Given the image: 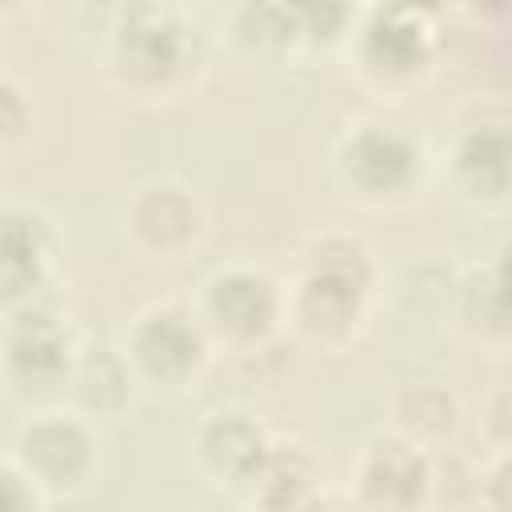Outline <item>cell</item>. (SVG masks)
<instances>
[{
  "mask_svg": "<svg viewBox=\"0 0 512 512\" xmlns=\"http://www.w3.org/2000/svg\"><path fill=\"white\" fill-rule=\"evenodd\" d=\"M88 56L96 80L124 104L168 108L196 96L216 64V40L200 16L180 4L136 0L92 8Z\"/></svg>",
  "mask_w": 512,
  "mask_h": 512,
  "instance_id": "6da1fadb",
  "label": "cell"
},
{
  "mask_svg": "<svg viewBox=\"0 0 512 512\" xmlns=\"http://www.w3.org/2000/svg\"><path fill=\"white\" fill-rule=\"evenodd\" d=\"M284 280V336L340 356L364 340L384 300V264L352 228H320L292 252Z\"/></svg>",
  "mask_w": 512,
  "mask_h": 512,
  "instance_id": "7a4b0ae2",
  "label": "cell"
},
{
  "mask_svg": "<svg viewBox=\"0 0 512 512\" xmlns=\"http://www.w3.org/2000/svg\"><path fill=\"white\" fill-rule=\"evenodd\" d=\"M324 172L336 200L372 216H392L428 196L432 148L408 124L388 116H352L332 136Z\"/></svg>",
  "mask_w": 512,
  "mask_h": 512,
  "instance_id": "3957f363",
  "label": "cell"
},
{
  "mask_svg": "<svg viewBox=\"0 0 512 512\" xmlns=\"http://www.w3.org/2000/svg\"><path fill=\"white\" fill-rule=\"evenodd\" d=\"M448 56V32L424 4H360L340 60L360 92L400 104L424 92Z\"/></svg>",
  "mask_w": 512,
  "mask_h": 512,
  "instance_id": "277c9868",
  "label": "cell"
},
{
  "mask_svg": "<svg viewBox=\"0 0 512 512\" xmlns=\"http://www.w3.org/2000/svg\"><path fill=\"white\" fill-rule=\"evenodd\" d=\"M432 188L472 216L512 208V116L496 100L464 104L432 152Z\"/></svg>",
  "mask_w": 512,
  "mask_h": 512,
  "instance_id": "5b68a950",
  "label": "cell"
},
{
  "mask_svg": "<svg viewBox=\"0 0 512 512\" xmlns=\"http://www.w3.org/2000/svg\"><path fill=\"white\" fill-rule=\"evenodd\" d=\"M188 304L216 356H260L284 336V280L256 260L212 264Z\"/></svg>",
  "mask_w": 512,
  "mask_h": 512,
  "instance_id": "8992f818",
  "label": "cell"
},
{
  "mask_svg": "<svg viewBox=\"0 0 512 512\" xmlns=\"http://www.w3.org/2000/svg\"><path fill=\"white\" fill-rule=\"evenodd\" d=\"M8 460L44 504H80L104 472L100 428L64 404L28 408L8 440Z\"/></svg>",
  "mask_w": 512,
  "mask_h": 512,
  "instance_id": "52a82bcc",
  "label": "cell"
},
{
  "mask_svg": "<svg viewBox=\"0 0 512 512\" xmlns=\"http://www.w3.org/2000/svg\"><path fill=\"white\" fill-rule=\"evenodd\" d=\"M136 384L144 396H160V400H176L196 392L212 364L220 360L192 312L188 300L164 296L152 300L144 308H136L128 316V324L116 336Z\"/></svg>",
  "mask_w": 512,
  "mask_h": 512,
  "instance_id": "ba28073f",
  "label": "cell"
},
{
  "mask_svg": "<svg viewBox=\"0 0 512 512\" xmlns=\"http://www.w3.org/2000/svg\"><path fill=\"white\" fill-rule=\"evenodd\" d=\"M84 332L64 300L0 316V388L28 412L64 404Z\"/></svg>",
  "mask_w": 512,
  "mask_h": 512,
  "instance_id": "9c48e42d",
  "label": "cell"
},
{
  "mask_svg": "<svg viewBox=\"0 0 512 512\" xmlns=\"http://www.w3.org/2000/svg\"><path fill=\"white\" fill-rule=\"evenodd\" d=\"M120 236L144 264H188L212 236V208L184 176H148L120 204Z\"/></svg>",
  "mask_w": 512,
  "mask_h": 512,
  "instance_id": "30bf717a",
  "label": "cell"
},
{
  "mask_svg": "<svg viewBox=\"0 0 512 512\" xmlns=\"http://www.w3.org/2000/svg\"><path fill=\"white\" fill-rule=\"evenodd\" d=\"M64 300V232L24 196H0V316Z\"/></svg>",
  "mask_w": 512,
  "mask_h": 512,
  "instance_id": "8fae6325",
  "label": "cell"
},
{
  "mask_svg": "<svg viewBox=\"0 0 512 512\" xmlns=\"http://www.w3.org/2000/svg\"><path fill=\"white\" fill-rule=\"evenodd\" d=\"M440 492V456L416 448L384 424L364 436L348 460L344 500L352 512H436Z\"/></svg>",
  "mask_w": 512,
  "mask_h": 512,
  "instance_id": "7c38bea8",
  "label": "cell"
},
{
  "mask_svg": "<svg viewBox=\"0 0 512 512\" xmlns=\"http://www.w3.org/2000/svg\"><path fill=\"white\" fill-rule=\"evenodd\" d=\"M272 440H276V432L268 428V420L252 404L228 400V404H216L192 420L188 464L204 488L240 504V496L256 480Z\"/></svg>",
  "mask_w": 512,
  "mask_h": 512,
  "instance_id": "4fadbf2b",
  "label": "cell"
},
{
  "mask_svg": "<svg viewBox=\"0 0 512 512\" xmlns=\"http://www.w3.org/2000/svg\"><path fill=\"white\" fill-rule=\"evenodd\" d=\"M440 316L464 344L504 360L512 348L508 304H504V256L488 252V256H476L452 268Z\"/></svg>",
  "mask_w": 512,
  "mask_h": 512,
  "instance_id": "5bb4252c",
  "label": "cell"
},
{
  "mask_svg": "<svg viewBox=\"0 0 512 512\" xmlns=\"http://www.w3.org/2000/svg\"><path fill=\"white\" fill-rule=\"evenodd\" d=\"M140 396L144 392L124 360L120 344L108 336L84 332L68 388H64V408H72L76 416H84L96 428H108V424H120L136 408Z\"/></svg>",
  "mask_w": 512,
  "mask_h": 512,
  "instance_id": "9a60e30c",
  "label": "cell"
},
{
  "mask_svg": "<svg viewBox=\"0 0 512 512\" xmlns=\"http://www.w3.org/2000/svg\"><path fill=\"white\" fill-rule=\"evenodd\" d=\"M216 52H228L252 68H284L304 60V36L296 4H232L220 12V32H212Z\"/></svg>",
  "mask_w": 512,
  "mask_h": 512,
  "instance_id": "2e32d148",
  "label": "cell"
},
{
  "mask_svg": "<svg viewBox=\"0 0 512 512\" xmlns=\"http://www.w3.org/2000/svg\"><path fill=\"white\" fill-rule=\"evenodd\" d=\"M464 424V408H460V396L440 384V380H404L392 400H388V420L384 428L412 440L416 448L440 456L456 432Z\"/></svg>",
  "mask_w": 512,
  "mask_h": 512,
  "instance_id": "e0dca14e",
  "label": "cell"
},
{
  "mask_svg": "<svg viewBox=\"0 0 512 512\" xmlns=\"http://www.w3.org/2000/svg\"><path fill=\"white\" fill-rule=\"evenodd\" d=\"M360 4H296L300 16V36H304V56H340L352 20H356Z\"/></svg>",
  "mask_w": 512,
  "mask_h": 512,
  "instance_id": "ac0fdd59",
  "label": "cell"
},
{
  "mask_svg": "<svg viewBox=\"0 0 512 512\" xmlns=\"http://www.w3.org/2000/svg\"><path fill=\"white\" fill-rule=\"evenodd\" d=\"M32 136H36V100L16 76L0 72V160L16 156Z\"/></svg>",
  "mask_w": 512,
  "mask_h": 512,
  "instance_id": "d6986e66",
  "label": "cell"
},
{
  "mask_svg": "<svg viewBox=\"0 0 512 512\" xmlns=\"http://www.w3.org/2000/svg\"><path fill=\"white\" fill-rule=\"evenodd\" d=\"M512 404H508V388L504 380L480 400L476 408V436L484 444V456H508V444H512Z\"/></svg>",
  "mask_w": 512,
  "mask_h": 512,
  "instance_id": "ffe728a7",
  "label": "cell"
},
{
  "mask_svg": "<svg viewBox=\"0 0 512 512\" xmlns=\"http://www.w3.org/2000/svg\"><path fill=\"white\" fill-rule=\"evenodd\" d=\"M508 456H484L472 480L468 512H508Z\"/></svg>",
  "mask_w": 512,
  "mask_h": 512,
  "instance_id": "44dd1931",
  "label": "cell"
},
{
  "mask_svg": "<svg viewBox=\"0 0 512 512\" xmlns=\"http://www.w3.org/2000/svg\"><path fill=\"white\" fill-rule=\"evenodd\" d=\"M4 52H8V36H4V20H0V72H4Z\"/></svg>",
  "mask_w": 512,
  "mask_h": 512,
  "instance_id": "7402d4cb",
  "label": "cell"
},
{
  "mask_svg": "<svg viewBox=\"0 0 512 512\" xmlns=\"http://www.w3.org/2000/svg\"><path fill=\"white\" fill-rule=\"evenodd\" d=\"M44 512H80V508H76V504H48Z\"/></svg>",
  "mask_w": 512,
  "mask_h": 512,
  "instance_id": "603a6c76",
  "label": "cell"
}]
</instances>
